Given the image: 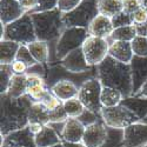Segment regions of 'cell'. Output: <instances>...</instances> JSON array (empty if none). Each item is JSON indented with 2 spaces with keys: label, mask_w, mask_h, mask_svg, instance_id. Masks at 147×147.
I'll use <instances>...</instances> for the list:
<instances>
[{
  "label": "cell",
  "mask_w": 147,
  "mask_h": 147,
  "mask_svg": "<svg viewBox=\"0 0 147 147\" xmlns=\"http://www.w3.org/2000/svg\"><path fill=\"white\" fill-rule=\"evenodd\" d=\"M1 115H0V136L14 132L28 126V111L33 104L30 95L13 99L1 94Z\"/></svg>",
  "instance_id": "obj_1"
},
{
  "label": "cell",
  "mask_w": 147,
  "mask_h": 147,
  "mask_svg": "<svg viewBox=\"0 0 147 147\" xmlns=\"http://www.w3.org/2000/svg\"><path fill=\"white\" fill-rule=\"evenodd\" d=\"M96 77L104 87L119 90L124 94V98L131 96L133 93L132 73L128 64L120 63L108 55L96 66Z\"/></svg>",
  "instance_id": "obj_2"
},
{
  "label": "cell",
  "mask_w": 147,
  "mask_h": 147,
  "mask_svg": "<svg viewBox=\"0 0 147 147\" xmlns=\"http://www.w3.org/2000/svg\"><path fill=\"white\" fill-rule=\"evenodd\" d=\"M31 16L36 39L40 41L50 42L58 40L65 30L63 13L58 8L47 12H35V13H31Z\"/></svg>",
  "instance_id": "obj_3"
},
{
  "label": "cell",
  "mask_w": 147,
  "mask_h": 147,
  "mask_svg": "<svg viewBox=\"0 0 147 147\" xmlns=\"http://www.w3.org/2000/svg\"><path fill=\"white\" fill-rule=\"evenodd\" d=\"M3 40H11L19 45H28L38 40L31 13L24 14L18 20L8 24V25H5Z\"/></svg>",
  "instance_id": "obj_4"
},
{
  "label": "cell",
  "mask_w": 147,
  "mask_h": 147,
  "mask_svg": "<svg viewBox=\"0 0 147 147\" xmlns=\"http://www.w3.org/2000/svg\"><path fill=\"white\" fill-rule=\"evenodd\" d=\"M88 35L87 28L65 27L55 44V58L60 61L71 52L82 47Z\"/></svg>",
  "instance_id": "obj_5"
},
{
  "label": "cell",
  "mask_w": 147,
  "mask_h": 147,
  "mask_svg": "<svg viewBox=\"0 0 147 147\" xmlns=\"http://www.w3.org/2000/svg\"><path fill=\"white\" fill-rule=\"evenodd\" d=\"M99 14L98 0H84V1L68 13L63 14L65 27L88 28L93 19Z\"/></svg>",
  "instance_id": "obj_6"
},
{
  "label": "cell",
  "mask_w": 147,
  "mask_h": 147,
  "mask_svg": "<svg viewBox=\"0 0 147 147\" xmlns=\"http://www.w3.org/2000/svg\"><path fill=\"white\" fill-rule=\"evenodd\" d=\"M100 115L107 127L118 129H125L136 122L141 121L131 109L121 104L114 107H102Z\"/></svg>",
  "instance_id": "obj_7"
},
{
  "label": "cell",
  "mask_w": 147,
  "mask_h": 147,
  "mask_svg": "<svg viewBox=\"0 0 147 147\" xmlns=\"http://www.w3.org/2000/svg\"><path fill=\"white\" fill-rule=\"evenodd\" d=\"M101 90L102 85L98 77H91L86 81H84L79 86L78 98L84 104L85 108L90 109L92 112L99 113L101 112Z\"/></svg>",
  "instance_id": "obj_8"
},
{
  "label": "cell",
  "mask_w": 147,
  "mask_h": 147,
  "mask_svg": "<svg viewBox=\"0 0 147 147\" xmlns=\"http://www.w3.org/2000/svg\"><path fill=\"white\" fill-rule=\"evenodd\" d=\"M81 48L88 65L91 67H96L108 57L109 42L107 39L88 35Z\"/></svg>",
  "instance_id": "obj_9"
},
{
  "label": "cell",
  "mask_w": 147,
  "mask_h": 147,
  "mask_svg": "<svg viewBox=\"0 0 147 147\" xmlns=\"http://www.w3.org/2000/svg\"><path fill=\"white\" fill-rule=\"evenodd\" d=\"M0 147H36L35 136L32 134L28 126L11 132L6 136H0Z\"/></svg>",
  "instance_id": "obj_10"
},
{
  "label": "cell",
  "mask_w": 147,
  "mask_h": 147,
  "mask_svg": "<svg viewBox=\"0 0 147 147\" xmlns=\"http://www.w3.org/2000/svg\"><path fill=\"white\" fill-rule=\"evenodd\" d=\"M27 95L33 101L42 102L52 94L51 88L46 86V81L42 76L36 73H27Z\"/></svg>",
  "instance_id": "obj_11"
},
{
  "label": "cell",
  "mask_w": 147,
  "mask_h": 147,
  "mask_svg": "<svg viewBox=\"0 0 147 147\" xmlns=\"http://www.w3.org/2000/svg\"><path fill=\"white\" fill-rule=\"evenodd\" d=\"M60 66L68 73H73V74H82L91 68L81 47L71 52L63 60H60Z\"/></svg>",
  "instance_id": "obj_12"
},
{
  "label": "cell",
  "mask_w": 147,
  "mask_h": 147,
  "mask_svg": "<svg viewBox=\"0 0 147 147\" xmlns=\"http://www.w3.org/2000/svg\"><path fill=\"white\" fill-rule=\"evenodd\" d=\"M125 147H144L147 145V124L138 121L124 129Z\"/></svg>",
  "instance_id": "obj_13"
},
{
  "label": "cell",
  "mask_w": 147,
  "mask_h": 147,
  "mask_svg": "<svg viewBox=\"0 0 147 147\" xmlns=\"http://www.w3.org/2000/svg\"><path fill=\"white\" fill-rule=\"evenodd\" d=\"M129 66H131L132 84H133L132 95H136L139 93V91L144 86V84L147 81V57L134 55Z\"/></svg>",
  "instance_id": "obj_14"
},
{
  "label": "cell",
  "mask_w": 147,
  "mask_h": 147,
  "mask_svg": "<svg viewBox=\"0 0 147 147\" xmlns=\"http://www.w3.org/2000/svg\"><path fill=\"white\" fill-rule=\"evenodd\" d=\"M107 138V126L101 120L85 128L82 144L86 147H100Z\"/></svg>",
  "instance_id": "obj_15"
},
{
  "label": "cell",
  "mask_w": 147,
  "mask_h": 147,
  "mask_svg": "<svg viewBox=\"0 0 147 147\" xmlns=\"http://www.w3.org/2000/svg\"><path fill=\"white\" fill-rule=\"evenodd\" d=\"M26 12L21 7L19 0H0V22L4 25L21 18Z\"/></svg>",
  "instance_id": "obj_16"
},
{
  "label": "cell",
  "mask_w": 147,
  "mask_h": 147,
  "mask_svg": "<svg viewBox=\"0 0 147 147\" xmlns=\"http://www.w3.org/2000/svg\"><path fill=\"white\" fill-rule=\"evenodd\" d=\"M51 92L63 102L77 98L79 93V86L71 79H59L50 87Z\"/></svg>",
  "instance_id": "obj_17"
},
{
  "label": "cell",
  "mask_w": 147,
  "mask_h": 147,
  "mask_svg": "<svg viewBox=\"0 0 147 147\" xmlns=\"http://www.w3.org/2000/svg\"><path fill=\"white\" fill-rule=\"evenodd\" d=\"M85 127L77 118H68L65 121L61 139L63 142H82Z\"/></svg>",
  "instance_id": "obj_18"
},
{
  "label": "cell",
  "mask_w": 147,
  "mask_h": 147,
  "mask_svg": "<svg viewBox=\"0 0 147 147\" xmlns=\"http://www.w3.org/2000/svg\"><path fill=\"white\" fill-rule=\"evenodd\" d=\"M109 48H108V55L120 61L124 64H131V61L134 57L132 44L128 41H108Z\"/></svg>",
  "instance_id": "obj_19"
},
{
  "label": "cell",
  "mask_w": 147,
  "mask_h": 147,
  "mask_svg": "<svg viewBox=\"0 0 147 147\" xmlns=\"http://www.w3.org/2000/svg\"><path fill=\"white\" fill-rule=\"evenodd\" d=\"M88 34L93 36H98V38H104L108 39L111 36L114 27L112 24V19L102 14H98L91 25L88 26Z\"/></svg>",
  "instance_id": "obj_20"
},
{
  "label": "cell",
  "mask_w": 147,
  "mask_h": 147,
  "mask_svg": "<svg viewBox=\"0 0 147 147\" xmlns=\"http://www.w3.org/2000/svg\"><path fill=\"white\" fill-rule=\"evenodd\" d=\"M35 144L36 147H52L63 144V139L55 129L48 124L42 127L41 132L35 136Z\"/></svg>",
  "instance_id": "obj_21"
},
{
  "label": "cell",
  "mask_w": 147,
  "mask_h": 147,
  "mask_svg": "<svg viewBox=\"0 0 147 147\" xmlns=\"http://www.w3.org/2000/svg\"><path fill=\"white\" fill-rule=\"evenodd\" d=\"M28 124H40L42 126L50 124V111L42 102L33 101L28 111Z\"/></svg>",
  "instance_id": "obj_22"
},
{
  "label": "cell",
  "mask_w": 147,
  "mask_h": 147,
  "mask_svg": "<svg viewBox=\"0 0 147 147\" xmlns=\"http://www.w3.org/2000/svg\"><path fill=\"white\" fill-rule=\"evenodd\" d=\"M121 105H124L128 109H131L140 120H144L147 115V98L131 95L124 98L121 101Z\"/></svg>",
  "instance_id": "obj_23"
},
{
  "label": "cell",
  "mask_w": 147,
  "mask_h": 147,
  "mask_svg": "<svg viewBox=\"0 0 147 147\" xmlns=\"http://www.w3.org/2000/svg\"><path fill=\"white\" fill-rule=\"evenodd\" d=\"M13 99H19V98L27 94V76L26 74H14L12 77L8 91L6 93Z\"/></svg>",
  "instance_id": "obj_24"
},
{
  "label": "cell",
  "mask_w": 147,
  "mask_h": 147,
  "mask_svg": "<svg viewBox=\"0 0 147 147\" xmlns=\"http://www.w3.org/2000/svg\"><path fill=\"white\" fill-rule=\"evenodd\" d=\"M28 50L34 58V60L40 65H46L50 59V48H48V42L35 40L27 45Z\"/></svg>",
  "instance_id": "obj_25"
},
{
  "label": "cell",
  "mask_w": 147,
  "mask_h": 147,
  "mask_svg": "<svg viewBox=\"0 0 147 147\" xmlns=\"http://www.w3.org/2000/svg\"><path fill=\"white\" fill-rule=\"evenodd\" d=\"M20 45L11 41V40H1L0 41V65H12L16 60L17 53Z\"/></svg>",
  "instance_id": "obj_26"
},
{
  "label": "cell",
  "mask_w": 147,
  "mask_h": 147,
  "mask_svg": "<svg viewBox=\"0 0 147 147\" xmlns=\"http://www.w3.org/2000/svg\"><path fill=\"white\" fill-rule=\"evenodd\" d=\"M99 14L113 18L122 12V0H98Z\"/></svg>",
  "instance_id": "obj_27"
},
{
  "label": "cell",
  "mask_w": 147,
  "mask_h": 147,
  "mask_svg": "<svg viewBox=\"0 0 147 147\" xmlns=\"http://www.w3.org/2000/svg\"><path fill=\"white\" fill-rule=\"evenodd\" d=\"M138 35L137 26L136 25H127V26H122L114 28L111 36L107 39L108 41H128L132 42V40Z\"/></svg>",
  "instance_id": "obj_28"
},
{
  "label": "cell",
  "mask_w": 147,
  "mask_h": 147,
  "mask_svg": "<svg viewBox=\"0 0 147 147\" xmlns=\"http://www.w3.org/2000/svg\"><path fill=\"white\" fill-rule=\"evenodd\" d=\"M101 105L102 107H114L121 104L124 99V94L119 90L112 87H104L101 90Z\"/></svg>",
  "instance_id": "obj_29"
},
{
  "label": "cell",
  "mask_w": 147,
  "mask_h": 147,
  "mask_svg": "<svg viewBox=\"0 0 147 147\" xmlns=\"http://www.w3.org/2000/svg\"><path fill=\"white\" fill-rule=\"evenodd\" d=\"M100 147H125L124 129L107 127V138Z\"/></svg>",
  "instance_id": "obj_30"
},
{
  "label": "cell",
  "mask_w": 147,
  "mask_h": 147,
  "mask_svg": "<svg viewBox=\"0 0 147 147\" xmlns=\"http://www.w3.org/2000/svg\"><path fill=\"white\" fill-rule=\"evenodd\" d=\"M63 105H64V108H65L68 118H79L82 114V112L85 111V106L79 100L78 96L65 101Z\"/></svg>",
  "instance_id": "obj_31"
},
{
  "label": "cell",
  "mask_w": 147,
  "mask_h": 147,
  "mask_svg": "<svg viewBox=\"0 0 147 147\" xmlns=\"http://www.w3.org/2000/svg\"><path fill=\"white\" fill-rule=\"evenodd\" d=\"M14 76L12 65H0V93L5 94L8 91L12 77Z\"/></svg>",
  "instance_id": "obj_32"
},
{
  "label": "cell",
  "mask_w": 147,
  "mask_h": 147,
  "mask_svg": "<svg viewBox=\"0 0 147 147\" xmlns=\"http://www.w3.org/2000/svg\"><path fill=\"white\" fill-rule=\"evenodd\" d=\"M133 53L137 57H147V35H137L132 40Z\"/></svg>",
  "instance_id": "obj_33"
},
{
  "label": "cell",
  "mask_w": 147,
  "mask_h": 147,
  "mask_svg": "<svg viewBox=\"0 0 147 147\" xmlns=\"http://www.w3.org/2000/svg\"><path fill=\"white\" fill-rule=\"evenodd\" d=\"M81 124L85 126V127H87V126H91V125H94V124H96V122H99V121H101L102 119H101V115L99 114V113H95V112H92V111H90V109H87V108H85V111L82 112V114L79 117V118H77Z\"/></svg>",
  "instance_id": "obj_34"
},
{
  "label": "cell",
  "mask_w": 147,
  "mask_h": 147,
  "mask_svg": "<svg viewBox=\"0 0 147 147\" xmlns=\"http://www.w3.org/2000/svg\"><path fill=\"white\" fill-rule=\"evenodd\" d=\"M16 60H19V61H22V63H25L30 68L33 67L34 65H36L38 63L34 60V58L32 57L30 50L27 45H20L19 50H18V53H17V58Z\"/></svg>",
  "instance_id": "obj_35"
},
{
  "label": "cell",
  "mask_w": 147,
  "mask_h": 147,
  "mask_svg": "<svg viewBox=\"0 0 147 147\" xmlns=\"http://www.w3.org/2000/svg\"><path fill=\"white\" fill-rule=\"evenodd\" d=\"M112 24H113L114 28H118V27H122V26H127V25H133V21H132L131 14H127L122 11L119 14H117L115 17L112 18Z\"/></svg>",
  "instance_id": "obj_36"
},
{
  "label": "cell",
  "mask_w": 147,
  "mask_h": 147,
  "mask_svg": "<svg viewBox=\"0 0 147 147\" xmlns=\"http://www.w3.org/2000/svg\"><path fill=\"white\" fill-rule=\"evenodd\" d=\"M82 1L84 0H59L57 8L63 14H65V13H68V12L73 11L76 7H78Z\"/></svg>",
  "instance_id": "obj_37"
},
{
  "label": "cell",
  "mask_w": 147,
  "mask_h": 147,
  "mask_svg": "<svg viewBox=\"0 0 147 147\" xmlns=\"http://www.w3.org/2000/svg\"><path fill=\"white\" fill-rule=\"evenodd\" d=\"M131 17H132L133 25H136V26L145 25L147 22V7L141 6L139 9H137L134 12L133 14H131Z\"/></svg>",
  "instance_id": "obj_38"
},
{
  "label": "cell",
  "mask_w": 147,
  "mask_h": 147,
  "mask_svg": "<svg viewBox=\"0 0 147 147\" xmlns=\"http://www.w3.org/2000/svg\"><path fill=\"white\" fill-rule=\"evenodd\" d=\"M141 6H144V0H122V11L127 14H133Z\"/></svg>",
  "instance_id": "obj_39"
},
{
  "label": "cell",
  "mask_w": 147,
  "mask_h": 147,
  "mask_svg": "<svg viewBox=\"0 0 147 147\" xmlns=\"http://www.w3.org/2000/svg\"><path fill=\"white\" fill-rule=\"evenodd\" d=\"M68 119V115L64 108V105H61L54 111L50 112V124L51 122H65Z\"/></svg>",
  "instance_id": "obj_40"
},
{
  "label": "cell",
  "mask_w": 147,
  "mask_h": 147,
  "mask_svg": "<svg viewBox=\"0 0 147 147\" xmlns=\"http://www.w3.org/2000/svg\"><path fill=\"white\" fill-rule=\"evenodd\" d=\"M58 3H59V0H38V5H36L35 9L32 12V13L55 9L58 7Z\"/></svg>",
  "instance_id": "obj_41"
},
{
  "label": "cell",
  "mask_w": 147,
  "mask_h": 147,
  "mask_svg": "<svg viewBox=\"0 0 147 147\" xmlns=\"http://www.w3.org/2000/svg\"><path fill=\"white\" fill-rule=\"evenodd\" d=\"M42 104H44V106L48 109V111L51 112V111H54V109H57L58 107H60V106L63 105L64 102L61 101V100H59L58 98L52 93L50 96L47 98L46 100H44V101H42Z\"/></svg>",
  "instance_id": "obj_42"
},
{
  "label": "cell",
  "mask_w": 147,
  "mask_h": 147,
  "mask_svg": "<svg viewBox=\"0 0 147 147\" xmlns=\"http://www.w3.org/2000/svg\"><path fill=\"white\" fill-rule=\"evenodd\" d=\"M28 66L25 64V63H22V61H19V60H14L13 63H12V69H13V73L14 74H27V72H28Z\"/></svg>",
  "instance_id": "obj_43"
},
{
  "label": "cell",
  "mask_w": 147,
  "mask_h": 147,
  "mask_svg": "<svg viewBox=\"0 0 147 147\" xmlns=\"http://www.w3.org/2000/svg\"><path fill=\"white\" fill-rule=\"evenodd\" d=\"M19 3L26 13H32L38 5V0H19Z\"/></svg>",
  "instance_id": "obj_44"
},
{
  "label": "cell",
  "mask_w": 147,
  "mask_h": 147,
  "mask_svg": "<svg viewBox=\"0 0 147 147\" xmlns=\"http://www.w3.org/2000/svg\"><path fill=\"white\" fill-rule=\"evenodd\" d=\"M42 127H44V126L40 125V124H28V128H30V131L32 132V134H34V136L39 134V133L41 132Z\"/></svg>",
  "instance_id": "obj_45"
},
{
  "label": "cell",
  "mask_w": 147,
  "mask_h": 147,
  "mask_svg": "<svg viewBox=\"0 0 147 147\" xmlns=\"http://www.w3.org/2000/svg\"><path fill=\"white\" fill-rule=\"evenodd\" d=\"M137 96H141V98H147V81L144 84V86L141 87V90L139 91L138 94H136Z\"/></svg>",
  "instance_id": "obj_46"
},
{
  "label": "cell",
  "mask_w": 147,
  "mask_h": 147,
  "mask_svg": "<svg viewBox=\"0 0 147 147\" xmlns=\"http://www.w3.org/2000/svg\"><path fill=\"white\" fill-rule=\"evenodd\" d=\"M63 147H86L82 142H63Z\"/></svg>",
  "instance_id": "obj_47"
},
{
  "label": "cell",
  "mask_w": 147,
  "mask_h": 147,
  "mask_svg": "<svg viewBox=\"0 0 147 147\" xmlns=\"http://www.w3.org/2000/svg\"><path fill=\"white\" fill-rule=\"evenodd\" d=\"M141 121H144V122H145V124H147V115H146V118H145L144 120H141Z\"/></svg>",
  "instance_id": "obj_48"
},
{
  "label": "cell",
  "mask_w": 147,
  "mask_h": 147,
  "mask_svg": "<svg viewBox=\"0 0 147 147\" xmlns=\"http://www.w3.org/2000/svg\"><path fill=\"white\" fill-rule=\"evenodd\" d=\"M144 6L147 7V0H144Z\"/></svg>",
  "instance_id": "obj_49"
},
{
  "label": "cell",
  "mask_w": 147,
  "mask_h": 147,
  "mask_svg": "<svg viewBox=\"0 0 147 147\" xmlns=\"http://www.w3.org/2000/svg\"><path fill=\"white\" fill-rule=\"evenodd\" d=\"M52 147H63V144H61V145H57V146H52Z\"/></svg>",
  "instance_id": "obj_50"
},
{
  "label": "cell",
  "mask_w": 147,
  "mask_h": 147,
  "mask_svg": "<svg viewBox=\"0 0 147 147\" xmlns=\"http://www.w3.org/2000/svg\"><path fill=\"white\" fill-rule=\"evenodd\" d=\"M144 147H147V145H146V146H144Z\"/></svg>",
  "instance_id": "obj_51"
}]
</instances>
